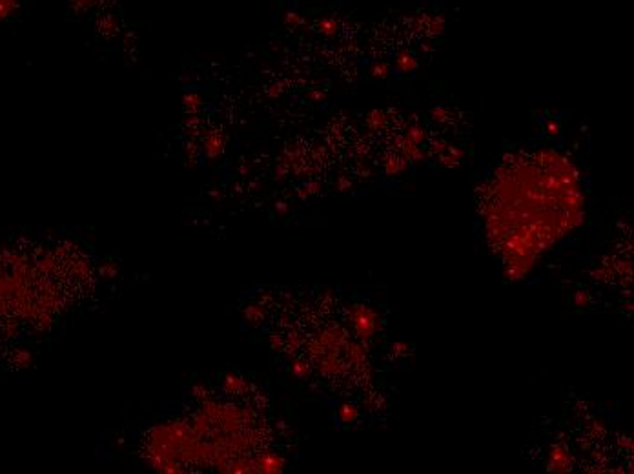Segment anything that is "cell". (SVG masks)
Listing matches in <instances>:
<instances>
[{
    "label": "cell",
    "mask_w": 634,
    "mask_h": 474,
    "mask_svg": "<svg viewBox=\"0 0 634 474\" xmlns=\"http://www.w3.org/2000/svg\"><path fill=\"white\" fill-rule=\"evenodd\" d=\"M339 414L343 421H353V419L358 418V410L353 409V407H341Z\"/></svg>",
    "instance_id": "1"
},
{
    "label": "cell",
    "mask_w": 634,
    "mask_h": 474,
    "mask_svg": "<svg viewBox=\"0 0 634 474\" xmlns=\"http://www.w3.org/2000/svg\"><path fill=\"white\" fill-rule=\"evenodd\" d=\"M587 301H589L587 294H581V292H579V294L576 295V303H578V305H581V303L585 305V303H587Z\"/></svg>",
    "instance_id": "3"
},
{
    "label": "cell",
    "mask_w": 634,
    "mask_h": 474,
    "mask_svg": "<svg viewBox=\"0 0 634 474\" xmlns=\"http://www.w3.org/2000/svg\"><path fill=\"white\" fill-rule=\"evenodd\" d=\"M294 374H295V376H305V374H307V367H305L302 363H295Z\"/></svg>",
    "instance_id": "2"
}]
</instances>
